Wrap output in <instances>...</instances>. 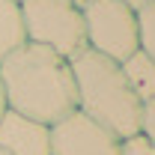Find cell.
Wrapping results in <instances>:
<instances>
[{
    "label": "cell",
    "mask_w": 155,
    "mask_h": 155,
    "mask_svg": "<svg viewBox=\"0 0 155 155\" xmlns=\"http://www.w3.org/2000/svg\"><path fill=\"white\" fill-rule=\"evenodd\" d=\"M0 84L6 107L36 122L54 125L78 110L72 66L45 45L24 42L12 54H6L0 60Z\"/></svg>",
    "instance_id": "obj_1"
},
{
    "label": "cell",
    "mask_w": 155,
    "mask_h": 155,
    "mask_svg": "<svg viewBox=\"0 0 155 155\" xmlns=\"http://www.w3.org/2000/svg\"><path fill=\"white\" fill-rule=\"evenodd\" d=\"M69 66L75 78L78 110L96 119L98 125H104L107 131H114L119 140L134 137L143 101L128 87L119 63L84 48L69 60Z\"/></svg>",
    "instance_id": "obj_2"
},
{
    "label": "cell",
    "mask_w": 155,
    "mask_h": 155,
    "mask_svg": "<svg viewBox=\"0 0 155 155\" xmlns=\"http://www.w3.org/2000/svg\"><path fill=\"white\" fill-rule=\"evenodd\" d=\"M24 39L72 60L87 48L84 12L72 0H21Z\"/></svg>",
    "instance_id": "obj_3"
},
{
    "label": "cell",
    "mask_w": 155,
    "mask_h": 155,
    "mask_svg": "<svg viewBox=\"0 0 155 155\" xmlns=\"http://www.w3.org/2000/svg\"><path fill=\"white\" fill-rule=\"evenodd\" d=\"M87 48L116 63L137 51V12L122 0H90L81 6Z\"/></svg>",
    "instance_id": "obj_4"
},
{
    "label": "cell",
    "mask_w": 155,
    "mask_h": 155,
    "mask_svg": "<svg viewBox=\"0 0 155 155\" xmlns=\"http://www.w3.org/2000/svg\"><path fill=\"white\" fill-rule=\"evenodd\" d=\"M122 140L90 119L81 110H72L51 125V155H119Z\"/></svg>",
    "instance_id": "obj_5"
},
{
    "label": "cell",
    "mask_w": 155,
    "mask_h": 155,
    "mask_svg": "<svg viewBox=\"0 0 155 155\" xmlns=\"http://www.w3.org/2000/svg\"><path fill=\"white\" fill-rule=\"evenodd\" d=\"M0 149L6 155H51V125L6 107L0 116Z\"/></svg>",
    "instance_id": "obj_6"
},
{
    "label": "cell",
    "mask_w": 155,
    "mask_h": 155,
    "mask_svg": "<svg viewBox=\"0 0 155 155\" xmlns=\"http://www.w3.org/2000/svg\"><path fill=\"white\" fill-rule=\"evenodd\" d=\"M119 69H122L128 87L134 90V96L140 101H152L155 98V60L149 54H143L137 48L134 54H128V57L119 63Z\"/></svg>",
    "instance_id": "obj_7"
},
{
    "label": "cell",
    "mask_w": 155,
    "mask_h": 155,
    "mask_svg": "<svg viewBox=\"0 0 155 155\" xmlns=\"http://www.w3.org/2000/svg\"><path fill=\"white\" fill-rule=\"evenodd\" d=\"M24 21L18 0H0V60L24 45Z\"/></svg>",
    "instance_id": "obj_8"
},
{
    "label": "cell",
    "mask_w": 155,
    "mask_h": 155,
    "mask_svg": "<svg viewBox=\"0 0 155 155\" xmlns=\"http://www.w3.org/2000/svg\"><path fill=\"white\" fill-rule=\"evenodd\" d=\"M137 48L155 60V3L137 9Z\"/></svg>",
    "instance_id": "obj_9"
},
{
    "label": "cell",
    "mask_w": 155,
    "mask_h": 155,
    "mask_svg": "<svg viewBox=\"0 0 155 155\" xmlns=\"http://www.w3.org/2000/svg\"><path fill=\"white\" fill-rule=\"evenodd\" d=\"M137 134L155 143V98L140 104V119H137Z\"/></svg>",
    "instance_id": "obj_10"
},
{
    "label": "cell",
    "mask_w": 155,
    "mask_h": 155,
    "mask_svg": "<svg viewBox=\"0 0 155 155\" xmlns=\"http://www.w3.org/2000/svg\"><path fill=\"white\" fill-rule=\"evenodd\" d=\"M119 155H155V143H149L146 137H125L122 146H119Z\"/></svg>",
    "instance_id": "obj_11"
},
{
    "label": "cell",
    "mask_w": 155,
    "mask_h": 155,
    "mask_svg": "<svg viewBox=\"0 0 155 155\" xmlns=\"http://www.w3.org/2000/svg\"><path fill=\"white\" fill-rule=\"evenodd\" d=\"M122 3H125V6H131V9H143V6H146V3H155V0H122Z\"/></svg>",
    "instance_id": "obj_12"
},
{
    "label": "cell",
    "mask_w": 155,
    "mask_h": 155,
    "mask_svg": "<svg viewBox=\"0 0 155 155\" xmlns=\"http://www.w3.org/2000/svg\"><path fill=\"white\" fill-rule=\"evenodd\" d=\"M3 110H6V96H3V84H0V116H3Z\"/></svg>",
    "instance_id": "obj_13"
},
{
    "label": "cell",
    "mask_w": 155,
    "mask_h": 155,
    "mask_svg": "<svg viewBox=\"0 0 155 155\" xmlns=\"http://www.w3.org/2000/svg\"><path fill=\"white\" fill-rule=\"evenodd\" d=\"M72 3H78V6H84V3H90V0H72Z\"/></svg>",
    "instance_id": "obj_14"
},
{
    "label": "cell",
    "mask_w": 155,
    "mask_h": 155,
    "mask_svg": "<svg viewBox=\"0 0 155 155\" xmlns=\"http://www.w3.org/2000/svg\"><path fill=\"white\" fill-rule=\"evenodd\" d=\"M0 155H6V152H3V149H0Z\"/></svg>",
    "instance_id": "obj_15"
},
{
    "label": "cell",
    "mask_w": 155,
    "mask_h": 155,
    "mask_svg": "<svg viewBox=\"0 0 155 155\" xmlns=\"http://www.w3.org/2000/svg\"><path fill=\"white\" fill-rule=\"evenodd\" d=\"M18 3H21V0H18Z\"/></svg>",
    "instance_id": "obj_16"
}]
</instances>
